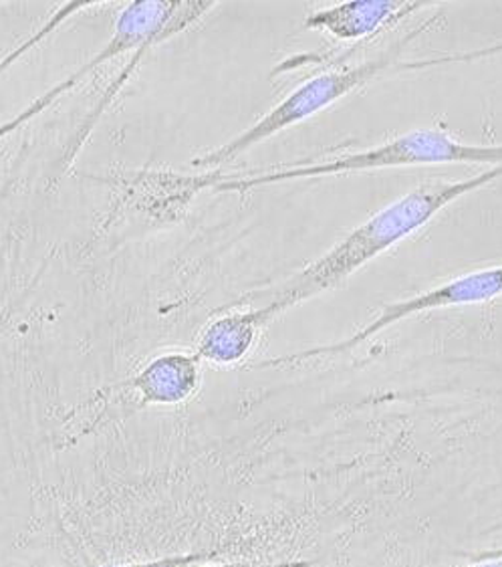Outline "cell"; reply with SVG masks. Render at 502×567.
Masks as SVG:
<instances>
[{"label": "cell", "mask_w": 502, "mask_h": 567, "mask_svg": "<svg viewBox=\"0 0 502 567\" xmlns=\"http://www.w3.org/2000/svg\"><path fill=\"white\" fill-rule=\"evenodd\" d=\"M501 178L502 164L464 181L422 184L381 208L376 215L369 216L359 227L347 233L337 245H333L325 255H321L317 261L307 265L303 271L295 272L285 284L279 285L273 291L244 296L237 303L263 301L261 306L273 307L274 313L281 316L286 309L345 284L359 269H364L369 262L376 261L377 257L400 245L401 240L426 227L446 206Z\"/></svg>", "instance_id": "6da1fadb"}, {"label": "cell", "mask_w": 502, "mask_h": 567, "mask_svg": "<svg viewBox=\"0 0 502 567\" xmlns=\"http://www.w3.org/2000/svg\"><path fill=\"white\" fill-rule=\"evenodd\" d=\"M440 23H445V14H435L432 19L411 29L410 33L401 37L400 41H396L389 49L381 51L377 58L364 61L354 68L332 69L301 83L286 95L285 100H281L271 107L251 127L240 132L239 136L232 137L227 144L198 156L192 164L198 168H220L242 154H247L257 144L279 136L289 127L303 124L308 117L325 112L327 107H332L333 103L352 95L354 91L366 87L367 83L377 80L379 75L396 71L404 49H408V45H411L416 39H420L422 34L440 27Z\"/></svg>", "instance_id": "7a4b0ae2"}, {"label": "cell", "mask_w": 502, "mask_h": 567, "mask_svg": "<svg viewBox=\"0 0 502 567\" xmlns=\"http://www.w3.org/2000/svg\"><path fill=\"white\" fill-rule=\"evenodd\" d=\"M446 164H491L501 166L502 146L464 144L436 127L411 130L408 134L391 137L388 142L349 152L339 158L317 159L286 166L279 171L261 172L254 176H234L218 184L220 190H251L281 182L307 181L321 176H337L352 172L388 171L404 166H446Z\"/></svg>", "instance_id": "3957f363"}, {"label": "cell", "mask_w": 502, "mask_h": 567, "mask_svg": "<svg viewBox=\"0 0 502 567\" xmlns=\"http://www.w3.org/2000/svg\"><path fill=\"white\" fill-rule=\"evenodd\" d=\"M180 33H182V19H180V4L176 0L127 4L115 21L112 39L90 61H85L65 80L57 81L41 95H36L19 114L12 115L0 124V144L12 136L17 130H21L24 124L43 114L53 103H57L65 93L75 90L81 81L92 75L93 71L103 68L105 63L122 58L129 51H137L142 47L160 45Z\"/></svg>", "instance_id": "277c9868"}, {"label": "cell", "mask_w": 502, "mask_h": 567, "mask_svg": "<svg viewBox=\"0 0 502 567\" xmlns=\"http://www.w3.org/2000/svg\"><path fill=\"white\" fill-rule=\"evenodd\" d=\"M496 297H502V265L458 275L450 281L426 289L422 293L388 303L379 309L376 318L364 328L357 329L347 340L337 341L332 346L311 348L303 352L289 353V355H276L271 360L254 363V368H286V365H299V363L320 360V358H337L342 353L352 352L357 346L376 338L377 333L400 323L404 319L436 311V309H448V307L479 306Z\"/></svg>", "instance_id": "5b68a950"}, {"label": "cell", "mask_w": 502, "mask_h": 567, "mask_svg": "<svg viewBox=\"0 0 502 567\" xmlns=\"http://www.w3.org/2000/svg\"><path fill=\"white\" fill-rule=\"evenodd\" d=\"M423 9H428L423 2L355 0L311 12L305 19V29L325 31L337 41H362L394 29Z\"/></svg>", "instance_id": "8992f818"}, {"label": "cell", "mask_w": 502, "mask_h": 567, "mask_svg": "<svg viewBox=\"0 0 502 567\" xmlns=\"http://www.w3.org/2000/svg\"><path fill=\"white\" fill-rule=\"evenodd\" d=\"M202 380V360L195 352H164L151 358L127 388L136 394V406H178L195 396Z\"/></svg>", "instance_id": "52a82bcc"}, {"label": "cell", "mask_w": 502, "mask_h": 567, "mask_svg": "<svg viewBox=\"0 0 502 567\" xmlns=\"http://www.w3.org/2000/svg\"><path fill=\"white\" fill-rule=\"evenodd\" d=\"M276 318L273 307L269 306L229 311L202 329L195 353L202 362L215 365L242 362L251 355L266 326Z\"/></svg>", "instance_id": "ba28073f"}, {"label": "cell", "mask_w": 502, "mask_h": 567, "mask_svg": "<svg viewBox=\"0 0 502 567\" xmlns=\"http://www.w3.org/2000/svg\"><path fill=\"white\" fill-rule=\"evenodd\" d=\"M100 7H105V2H95V0L80 2V0H75V2H67V4L57 7L55 12H53V14L46 19L45 23L41 24L31 37H27L19 45L0 58V78H2L9 69L14 68V63H17L19 59H23L29 51H33L34 47L41 45L46 37H51V34L55 33L61 24L67 23L73 14L93 11V9H100Z\"/></svg>", "instance_id": "9c48e42d"}, {"label": "cell", "mask_w": 502, "mask_h": 567, "mask_svg": "<svg viewBox=\"0 0 502 567\" xmlns=\"http://www.w3.org/2000/svg\"><path fill=\"white\" fill-rule=\"evenodd\" d=\"M496 55H502V41H496L492 45L479 47V49H472V51L414 59V61H408V63H398L396 71H420V69L446 68V65H457V63H474V61H480V59H491L496 58Z\"/></svg>", "instance_id": "30bf717a"}, {"label": "cell", "mask_w": 502, "mask_h": 567, "mask_svg": "<svg viewBox=\"0 0 502 567\" xmlns=\"http://www.w3.org/2000/svg\"><path fill=\"white\" fill-rule=\"evenodd\" d=\"M220 554L217 551H192V554H171V556L154 557L137 564L115 567H196L205 566L210 559H217Z\"/></svg>", "instance_id": "8fae6325"}, {"label": "cell", "mask_w": 502, "mask_h": 567, "mask_svg": "<svg viewBox=\"0 0 502 567\" xmlns=\"http://www.w3.org/2000/svg\"><path fill=\"white\" fill-rule=\"evenodd\" d=\"M196 567H313V561H279V564H261V561H227V564H205Z\"/></svg>", "instance_id": "7c38bea8"}, {"label": "cell", "mask_w": 502, "mask_h": 567, "mask_svg": "<svg viewBox=\"0 0 502 567\" xmlns=\"http://www.w3.org/2000/svg\"><path fill=\"white\" fill-rule=\"evenodd\" d=\"M472 561H487V559H502V547H494V549H482L470 556Z\"/></svg>", "instance_id": "4fadbf2b"}, {"label": "cell", "mask_w": 502, "mask_h": 567, "mask_svg": "<svg viewBox=\"0 0 502 567\" xmlns=\"http://www.w3.org/2000/svg\"><path fill=\"white\" fill-rule=\"evenodd\" d=\"M467 567H502V559H487V561H472Z\"/></svg>", "instance_id": "5bb4252c"}]
</instances>
